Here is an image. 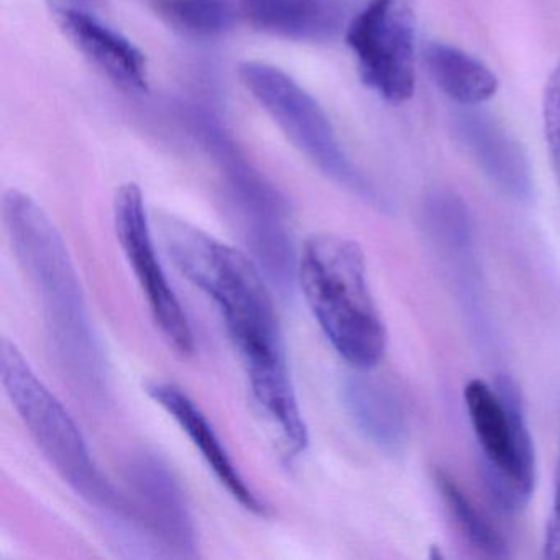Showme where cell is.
Returning a JSON list of instances; mask_svg holds the SVG:
<instances>
[{"label": "cell", "instance_id": "8992f818", "mask_svg": "<svg viewBox=\"0 0 560 560\" xmlns=\"http://www.w3.org/2000/svg\"><path fill=\"white\" fill-rule=\"evenodd\" d=\"M238 77L291 143L327 178L378 209H389L380 189L353 165L320 104L290 74L261 61H245Z\"/></svg>", "mask_w": 560, "mask_h": 560}, {"label": "cell", "instance_id": "8fae6325", "mask_svg": "<svg viewBox=\"0 0 560 560\" xmlns=\"http://www.w3.org/2000/svg\"><path fill=\"white\" fill-rule=\"evenodd\" d=\"M50 11L65 37L110 83L129 93L149 90L145 55L126 35L70 0H51Z\"/></svg>", "mask_w": 560, "mask_h": 560}, {"label": "cell", "instance_id": "9a60e30c", "mask_svg": "<svg viewBox=\"0 0 560 560\" xmlns=\"http://www.w3.org/2000/svg\"><path fill=\"white\" fill-rule=\"evenodd\" d=\"M254 27L296 42H329L346 34L353 0H238Z\"/></svg>", "mask_w": 560, "mask_h": 560}, {"label": "cell", "instance_id": "7c38bea8", "mask_svg": "<svg viewBox=\"0 0 560 560\" xmlns=\"http://www.w3.org/2000/svg\"><path fill=\"white\" fill-rule=\"evenodd\" d=\"M145 392L160 408L165 409L175 419L192 445L201 452V457L228 493L248 513L265 516L268 513L267 504L242 477L224 442L212 428L208 416L196 405L195 399L185 389L170 382L147 383Z\"/></svg>", "mask_w": 560, "mask_h": 560}, {"label": "cell", "instance_id": "30bf717a", "mask_svg": "<svg viewBox=\"0 0 560 560\" xmlns=\"http://www.w3.org/2000/svg\"><path fill=\"white\" fill-rule=\"evenodd\" d=\"M124 478L142 544L163 556L195 557V521L172 468L152 452H137L124 467Z\"/></svg>", "mask_w": 560, "mask_h": 560}, {"label": "cell", "instance_id": "52a82bcc", "mask_svg": "<svg viewBox=\"0 0 560 560\" xmlns=\"http://www.w3.org/2000/svg\"><path fill=\"white\" fill-rule=\"evenodd\" d=\"M208 145L224 170L229 206L252 258L275 290L291 293L296 284L298 257L283 198L248 166L221 130L209 136Z\"/></svg>", "mask_w": 560, "mask_h": 560}, {"label": "cell", "instance_id": "4fadbf2b", "mask_svg": "<svg viewBox=\"0 0 560 560\" xmlns=\"http://www.w3.org/2000/svg\"><path fill=\"white\" fill-rule=\"evenodd\" d=\"M370 370L353 369L340 385L342 406L357 431L380 451L401 454L408 444L409 421L399 393Z\"/></svg>", "mask_w": 560, "mask_h": 560}, {"label": "cell", "instance_id": "6da1fadb", "mask_svg": "<svg viewBox=\"0 0 560 560\" xmlns=\"http://www.w3.org/2000/svg\"><path fill=\"white\" fill-rule=\"evenodd\" d=\"M159 231L179 273L218 306L241 353L258 411L278 432L287 454L296 457L306 451L310 438L264 271L241 248L182 219L162 215Z\"/></svg>", "mask_w": 560, "mask_h": 560}, {"label": "cell", "instance_id": "2e32d148", "mask_svg": "<svg viewBox=\"0 0 560 560\" xmlns=\"http://www.w3.org/2000/svg\"><path fill=\"white\" fill-rule=\"evenodd\" d=\"M424 58L435 84L460 106L477 107L497 94V74L460 48L431 42L425 45Z\"/></svg>", "mask_w": 560, "mask_h": 560}, {"label": "cell", "instance_id": "ba28073f", "mask_svg": "<svg viewBox=\"0 0 560 560\" xmlns=\"http://www.w3.org/2000/svg\"><path fill=\"white\" fill-rule=\"evenodd\" d=\"M346 42L363 83L393 104L416 90L415 0H369L350 19Z\"/></svg>", "mask_w": 560, "mask_h": 560}, {"label": "cell", "instance_id": "7a4b0ae2", "mask_svg": "<svg viewBox=\"0 0 560 560\" xmlns=\"http://www.w3.org/2000/svg\"><path fill=\"white\" fill-rule=\"evenodd\" d=\"M4 221L19 264L40 298L57 365L81 395L103 401L109 370L63 237L42 206L18 189L5 192Z\"/></svg>", "mask_w": 560, "mask_h": 560}, {"label": "cell", "instance_id": "d6986e66", "mask_svg": "<svg viewBox=\"0 0 560 560\" xmlns=\"http://www.w3.org/2000/svg\"><path fill=\"white\" fill-rule=\"evenodd\" d=\"M153 4L170 25L192 37H221L237 21L231 0H153Z\"/></svg>", "mask_w": 560, "mask_h": 560}, {"label": "cell", "instance_id": "9c48e42d", "mask_svg": "<svg viewBox=\"0 0 560 560\" xmlns=\"http://www.w3.org/2000/svg\"><path fill=\"white\" fill-rule=\"evenodd\" d=\"M114 228L156 327L176 352L191 355L196 349L191 323L159 260L142 189L136 183H127L117 189Z\"/></svg>", "mask_w": 560, "mask_h": 560}, {"label": "cell", "instance_id": "5bb4252c", "mask_svg": "<svg viewBox=\"0 0 560 560\" xmlns=\"http://www.w3.org/2000/svg\"><path fill=\"white\" fill-rule=\"evenodd\" d=\"M455 132L497 188L516 201H529L534 189L529 162L501 124L467 107L455 117Z\"/></svg>", "mask_w": 560, "mask_h": 560}, {"label": "cell", "instance_id": "ac0fdd59", "mask_svg": "<svg viewBox=\"0 0 560 560\" xmlns=\"http://www.w3.org/2000/svg\"><path fill=\"white\" fill-rule=\"evenodd\" d=\"M425 231L448 252H467L474 245V222L460 196L448 189L429 192L422 206Z\"/></svg>", "mask_w": 560, "mask_h": 560}, {"label": "cell", "instance_id": "44dd1931", "mask_svg": "<svg viewBox=\"0 0 560 560\" xmlns=\"http://www.w3.org/2000/svg\"><path fill=\"white\" fill-rule=\"evenodd\" d=\"M544 557L549 560H560V451L557 460L556 485H553L552 510L544 533Z\"/></svg>", "mask_w": 560, "mask_h": 560}, {"label": "cell", "instance_id": "5b68a950", "mask_svg": "<svg viewBox=\"0 0 560 560\" xmlns=\"http://www.w3.org/2000/svg\"><path fill=\"white\" fill-rule=\"evenodd\" d=\"M464 401L488 493L504 513L523 510L536 483V455L516 383L506 375L498 376L494 386L470 380Z\"/></svg>", "mask_w": 560, "mask_h": 560}, {"label": "cell", "instance_id": "ffe728a7", "mask_svg": "<svg viewBox=\"0 0 560 560\" xmlns=\"http://www.w3.org/2000/svg\"><path fill=\"white\" fill-rule=\"evenodd\" d=\"M542 119L550 159L560 179V63L553 68L544 90Z\"/></svg>", "mask_w": 560, "mask_h": 560}, {"label": "cell", "instance_id": "e0dca14e", "mask_svg": "<svg viewBox=\"0 0 560 560\" xmlns=\"http://www.w3.org/2000/svg\"><path fill=\"white\" fill-rule=\"evenodd\" d=\"M434 481L452 520L474 549L487 557L510 556L508 542L500 530L483 516L481 511H478L474 501L464 493L447 471L441 468L435 470Z\"/></svg>", "mask_w": 560, "mask_h": 560}, {"label": "cell", "instance_id": "3957f363", "mask_svg": "<svg viewBox=\"0 0 560 560\" xmlns=\"http://www.w3.org/2000/svg\"><path fill=\"white\" fill-rule=\"evenodd\" d=\"M296 281L334 350L352 369H375L385 355L386 329L362 247L342 235H311L298 257Z\"/></svg>", "mask_w": 560, "mask_h": 560}, {"label": "cell", "instance_id": "277c9868", "mask_svg": "<svg viewBox=\"0 0 560 560\" xmlns=\"http://www.w3.org/2000/svg\"><path fill=\"white\" fill-rule=\"evenodd\" d=\"M0 375L19 418L51 467L84 501L109 516L114 526L132 530L136 517L129 500L104 477L63 402L5 337L0 342Z\"/></svg>", "mask_w": 560, "mask_h": 560}]
</instances>
